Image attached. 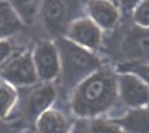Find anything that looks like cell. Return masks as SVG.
<instances>
[{"mask_svg": "<svg viewBox=\"0 0 149 133\" xmlns=\"http://www.w3.org/2000/svg\"><path fill=\"white\" fill-rule=\"evenodd\" d=\"M117 102V71L103 65L70 92L71 113L84 120L106 116Z\"/></svg>", "mask_w": 149, "mask_h": 133, "instance_id": "6da1fadb", "label": "cell"}, {"mask_svg": "<svg viewBox=\"0 0 149 133\" xmlns=\"http://www.w3.org/2000/svg\"><path fill=\"white\" fill-rule=\"evenodd\" d=\"M53 43L59 55V78L62 87L68 92L102 66L100 59L95 55V52L78 46L63 36L58 37Z\"/></svg>", "mask_w": 149, "mask_h": 133, "instance_id": "7a4b0ae2", "label": "cell"}, {"mask_svg": "<svg viewBox=\"0 0 149 133\" xmlns=\"http://www.w3.org/2000/svg\"><path fill=\"white\" fill-rule=\"evenodd\" d=\"M0 78L6 80L16 89H27L37 84L38 78L34 70L31 50L13 53L12 58L0 68Z\"/></svg>", "mask_w": 149, "mask_h": 133, "instance_id": "3957f363", "label": "cell"}, {"mask_svg": "<svg viewBox=\"0 0 149 133\" xmlns=\"http://www.w3.org/2000/svg\"><path fill=\"white\" fill-rule=\"evenodd\" d=\"M117 96L125 108L148 106V80L129 71H117Z\"/></svg>", "mask_w": 149, "mask_h": 133, "instance_id": "277c9868", "label": "cell"}, {"mask_svg": "<svg viewBox=\"0 0 149 133\" xmlns=\"http://www.w3.org/2000/svg\"><path fill=\"white\" fill-rule=\"evenodd\" d=\"M31 58L40 83H53L59 78V55L53 41H38L31 50Z\"/></svg>", "mask_w": 149, "mask_h": 133, "instance_id": "5b68a950", "label": "cell"}, {"mask_svg": "<svg viewBox=\"0 0 149 133\" xmlns=\"http://www.w3.org/2000/svg\"><path fill=\"white\" fill-rule=\"evenodd\" d=\"M77 3V0H43L40 9L41 19L50 31H65L70 22L78 18L75 16Z\"/></svg>", "mask_w": 149, "mask_h": 133, "instance_id": "8992f818", "label": "cell"}, {"mask_svg": "<svg viewBox=\"0 0 149 133\" xmlns=\"http://www.w3.org/2000/svg\"><path fill=\"white\" fill-rule=\"evenodd\" d=\"M102 30L87 16H78L71 21L63 31V37L78 46L95 52L102 43Z\"/></svg>", "mask_w": 149, "mask_h": 133, "instance_id": "52a82bcc", "label": "cell"}, {"mask_svg": "<svg viewBox=\"0 0 149 133\" xmlns=\"http://www.w3.org/2000/svg\"><path fill=\"white\" fill-rule=\"evenodd\" d=\"M27 89H28V92L24 98L22 114L27 118L33 120L34 123L38 114H41L45 109L50 108L55 104L56 89L53 87L52 83H40V81Z\"/></svg>", "mask_w": 149, "mask_h": 133, "instance_id": "ba28073f", "label": "cell"}, {"mask_svg": "<svg viewBox=\"0 0 149 133\" xmlns=\"http://www.w3.org/2000/svg\"><path fill=\"white\" fill-rule=\"evenodd\" d=\"M86 13L102 31L114 30L121 19V9L112 0H87Z\"/></svg>", "mask_w": 149, "mask_h": 133, "instance_id": "9c48e42d", "label": "cell"}, {"mask_svg": "<svg viewBox=\"0 0 149 133\" xmlns=\"http://www.w3.org/2000/svg\"><path fill=\"white\" fill-rule=\"evenodd\" d=\"M36 133H72V123L62 109L50 106L34 120Z\"/></svg>", "mask_w": 149, "mask_h": 133, "instance_id": "30bf717a", "label": "cell"}, {"mask_svg": "<svg viewBox=\"0 0 149 133\" xmlns=\"http://www.w3.org/2000/svg\"><path fill=\"white\" fill-rule=\"evenodd\" d=\"M121 127L123 133H149V111L148 106L127 108L118 117H112Z\"/></svg>", "mask_w": 149, "mask_h": 133, "instance_id": "8fae6325", "label": "cell"}, {"mask_svg": "<svg viewBox=\"0 0 149 133\" xmlns=\"http://www.w3.org/2000/svg\"><path fill=\"white\" fill-rule=\"evenodd\" d=\"M24 27L13 6L8 0H0V40L10 38Z\"/></svg>", "mask_w": 149, "mask_h": 133, "instance_id": "7c38bea8", "label": "cell"}, {"mask_svg": "<svg viewBox=\"0 0 149 133\" xmlns=\"http://www.w3.org/2000/svg\"><path fill=\"white\" fill-rule=\"evenodd\" d=\"M19 105V92L15 86L0 78V121L10 118Z\"/></svg>", "mask_w": 149, "mask_h": 133, "instance_id": "4fadbf2b", "label": "cell"}, {"mask_svg": "<svg viewBox=\"0 0 149 133\" xmlns=\"http://www.w3.org/2000/svg\"><path fill=\"white\" fill-rule=\"evenodd\" d=\"M124 50L132 58H142L148 55V30L137 28L124 40Z\"/></svg>", "mask_w": 149, "mask_h": 133, "instance_id": "5bb4252c", "label": "cell"}, {"mask_svg": "<svg viewBox=\"0 0 149 133\" xmlns=\"http://www.w3.org/2000/svg\"><path fill=\"white\" fill-rule=\"evenodd\" d=\"M41 3L43 0H12L10 2L24 25L36 21V18L40 15Z\"/></svg>", "mask_w": 149, "mask_h": 133, "instance_id": "9a60e30c", "label": "cell"}, {"mask_svg": "<svg viewBox=\"0 0 149 133\" xmlns=\"http://www.w3.org/2000/svg\"><path fill=\"white\" fill-rule=\"evenodd\" d=\"M89 133H123L121 127L109 116H102L90 118Z\"/></svg>", "mask_w": 149, "mask_h": 133, "instance_id": "2e32d148", "label": "cell"}, {"mask_svg": "<svg viewBox=\"0 0 149 133\" xmlns=\"http://www.w3.org/2000/svg\"><path fill=\"white\" fill-rule=\"evenodd\" d=\"M132 19L137 28L148 30L149 27V0L139 2L132 10Z\"/></svg>", "mask_w": 149, "mask_h": 133, "instance_id": "e0dca14e", "label": "cell"}, {"mask_svg": "<svg viewBox=\"0 0 149 133\" xmlns=\"http://www.w3.org/2000/svg\"><path fill=\"white\" fill-rule=\"evenodd\" d=\"M16 53L13 43L10 41V38H2L0 40V68L12 58V55Z\"/></svg>", "mask_w": 149, "mask_h": 133, "instance_id": "ac0fdd59", "label": "cell"}, {"mask_svg": "<svg viewBox=\"0 0 149 133\" xmlns=\"http://www.w3.org/2000/svg\"><path fill=\"white\" fill-rule=\"evenodd\" d=\"M118 2V8L120 9H124L127 12H130L139 2H142V0H117Z\"/></svg>", "mask_w": 149, "mask_h": 133, "instance_id": "d6986e66", "label": "cell"}, {"mask_svg": "<svg viewBox=\"0 0 149 133\" xmlns=\"http://www.w3.org/2000/svg\"><path fill=\"white\" fill-rule=\"evenodd\" d=\"M2 123H3V121H0V133H12V132H10V130H8Z\"/></svg>", "mask_w": 149, "mask_h": 133, "instance_id": "ffe728a7", "label": "cell"}]
</instances>
